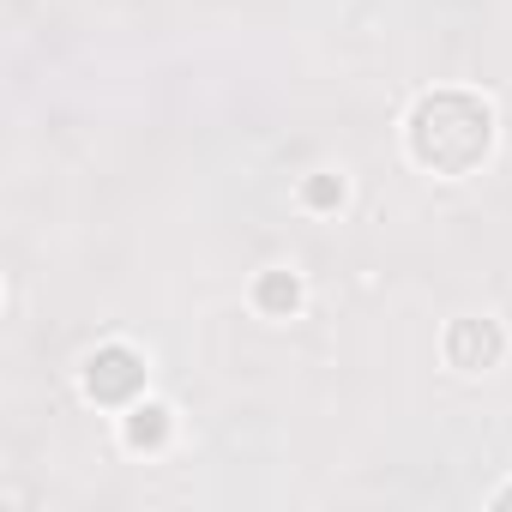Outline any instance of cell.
I'll use <instances>...</instances> for the list:
<instances>
[{"instance_id": "obj_1", "label": "cell", "mask_w": 512, "mask_h": 512, "mask_svg": "<svg viewBox=\"0 0 512 512\" xmlns=\"http://www.w3.org/2000/svg\"><path fill=\"white\" fill-rule=\"evenodd\" d=\"M506 145V115L482 85H428L398 115V151L422 181L458 187L494 169Z\"/></svg>"}, {"instance_id": "obj_2", "label": "cell", "mask_w": 512, "mask_h": 512, "mask_svg": "<svg viewBox=\"0 0 512 512\" xmlns=\"http://www.w3.org/2000/svg\"><path fill=\"white\" fill-rule=\"evenodd\" d=\"M73 386H79V398H85V410H97V416H121L127 404H139L145 392H151V350L145 344H133V338H97L85 356H79V368H73Z\"/></svg>"}, {"instance_id": "obj_3", "label": "cell", "mask_w": 512, "mask_h": 512, "mask_svg": "<svg viewBox=\"0 0 512 512\" xmlns=\"http://www.w3.org/2000/svg\"><path fill=\"white\" fill-rule=\"evenodd\" d=\"M434 356H440V368L452 374V380H494L506 362H512V326L494 314V308H482V314H452L446 326H440V338H434Z\"/></svg>"}, {"instance_id": "obj_4", "label": "cell", "mask_w": 512, "mask_h": 512, "mask_svg": "<svg viewBox=\"0 0 512 512\" xmlns=\"http://www.w3.org/2000/svg\"><path fill=\"white\" fill-rule=\"evenodd\" d=\"M115 446H121L127 458H139V464L169 458V452L181 446V410H175V398L145 392L139 404H127V410L115 416Z\"/></svg>"}, {"instance_id": "obj_5", "label": "cell", "mask_w": 512, "mask_h": 512, "mask_svg": "<svg viewBox=\"0 0 512 512\" xmlns=\"http://www.w3.org/2000/svg\"><path fill=\"white\" fill-rule=\"evenodd\" d=\"M308 272L302 266H290V260H272V266H260L247 278V290H241V302H247V314L253 320H266V326H290V320H302L308 314Z\"/></svg>"}, {"instance_id": "obj_6", "label": "cell", "mask_w": 512, "mask_h": 512, "mask_svg": "<svg viewBox=\"0 0 512 512\" xmlns=\"http://www.w3.org/2000/svg\"><path fill=\"white\" fill-rule=\"evenodd\" d=\"M290 205H296L302 217L338 223V217H344V211L356 205V175H350L344 163H320V169L296 175V187H290Z\"/></svg>"}, {"instance_id": "obj_7", "label": "cell", "mask_w": 512, "mask_h": 512, "mask_svg": "<svg viewBox=\"0 0 512 512\" xmlns=\"http://www.w3.org/2000/svg\"><path fill=\"white\" fill-rule=\"evenodd\" d=\"M482 506H488V512H512V476H500V482L482 494Z\"/></svg>"}]
</instances>
